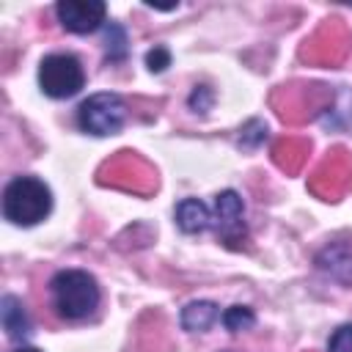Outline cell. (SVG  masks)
<instances>
[{"instance_id": "cell-13", "label": "cell", "mask_w": 352, "mask_h": 352, "mask_svg": "<svg viewBox=\"0 0 352 352\" xmlns=\"http://www.w3.org/2000/svg\"><path fill=\"white\" fill-rule=\"evenodd\" d=\"M308 151H311V143H308V140H302V138H280V140L272 146V160H275V165H278L280 170L297 173V170L302 168Z\"/></svg>"}, {"instance_id": "cell-12", "label": "cell", "mask_w": 352, "mask_h": 352, "mask_svg": "<svg viewBox=\"0 0 352 352\" xmlns=\"http://www.w3.org/2000/svg\"><path fill=\"white\" fill-rule=\"evenodd\" d=\"M176 226L184 234H201L206 228H212V212L204 201L198 198H184L176 206Z\"/></svg>"}, {"instance_id": "cell-8", "label": "cell", "mask_w": 352, "mask_h": 352, "mask_svg": "<svg viewBox=\"0 0 352 352\" xmlns=\"http://www.w3.org/2000/svg\"><path fill=\"white\" fill-rule=\"evenodd\" d=\"M352 179V160L344 148L327 151V157L316 165V170L308 176V190L319 195L322 201H336Z\"/></svg>"}, {"instance_id": "cell-16", "label": "cell", "mask_w": 352, "mask_h": 352, "mask_svg": "<svg viewBox=\"0 0 352 352\" xmlns=\"http://www.w3.org/2000/svg\"><path fill=\"white\" fill-rule=\"evenodd\" d=\"M220 322L226 324L228 333H239V330H250L256 324V314L248 305H231V308L223 311Z\"/></svg>"}, {"instance_id": "cell-14", "label": "cell", "mask_w": 352, "mask_h": 352, "mask_svg": "<svg viewBox=\"0 0 352 352\" xmlns=\"http://www.w3.org/2000/svg\"><path fill=\"white\" fill-rule=\"evenodd\" d=\"M220 316H223V314H220V308H217L214 302H209V300H195V302H187V305L182 308L179 322H182V327L190 330V333H204V330H209Z\"/></svg>"}, {"instance_id": "cell-9", "label": "cell", "mask_w": 352, "mask_h": 352, "mask_svg": "<svg viewBox=\"0 0 352 352\" xmlns=\"http://www.w3.org/2000/svg\"><path fill=\"white\" fill-rule=\"evenodd\" d=\"M212 226L220 236V242L226 248L239 250L248 239V228H245V206L242 198L234 190H223L214 195V214H212Z\"/></svg>"}, {"instance_id": "cell-4", "label": "cell", "mask_w": 352, "mask_h": 352, "mask_svg": "<svg viewBox=\"0 0 352 352\" xmlns=\"http://www.w3.org/2000/svg\"><path fill=\"white\" fill-rule=\"evenodd\" d=\"M38 85L52 99H69L85 85L82 63L69 52H52L38 66Z\"/></svg>"}, {"instance_id": "cell-1", "label": "cell", "mask_w": 352, "mask_h": 352, "mask_svg": "<svg viewBox=\"0 0 352 352\" xmlns=\"http://www.w3.org/2000/svg\"><path fill=\"white\" fill-rule=\"evenodd\" d=\"M50 300L60 319L82 322L96 314L102 292L91 272L85 270H60L50 280Z\"/></svg>"}, {"instance_id": "cell-3", "label": "cell", "mask_w": 352, "mask_h": 352, "mask_svg": "<svg viewBox=\"0 0 352 352\" xmlns=\"http://www.w3.org/2000/svg\"><path fill=\"white\" fill-rule=\"evenodd\" d=\"M99 184L135 192V195H148L157 190V173L140 154L118 151L113 160H107L99 168Z\"/></svg>"}, {"instance_id": "cell-2", "label": "cell", "mask_w": 352, "mask_h": 352, "mask_svg": "<svg viewBox=\"0 0 352 352\" xmlns=\"http://www.w3.org/2000/svg\"><path fill=\"white\" fill-rule=\"evenodd\" d=\"M52 209L50 187L36 176H14L3 190V214L14 226H36Z\"/></svg>"}, {"instance_id": "cell-6", "label": "cell", "mask_w": 352, "mask_h": 352, "mask_svg": "<svg viewBox=\"0 0 352 352\" xmlns=\"http://www.w3.org/2000/svg\"><path fill=\"white\" fill-rule=\"evenodd\" d=\"M124 118H126V104L118 94H94L77 107L80 129L96 138L116 135L124 126Z\"/></svg>"}, {"instance_id": "cell-7", "label": "cell", "mask_w": 352, "mask_h": 352, "mask_svg": "<svg viewBox=\"0 0 352 352\" xmlns=\"http://www.w3.org/2000/svg\"><path fill=\"white\" fill-rule=\"evenodd\" d=\"M352 47V36L341 19H327L300 50V58L319 66H336L346 58Z\"/></svg>"}, {"instance_id": "cell-11", "label": "cell", "mask_w": 352, "mask_h": 352, "mask_svg": "<svg viewBox=\"0 0 352 352\" xmlns=\"http://www.w3.org/2000/svg\"><path fill=\"white\" fill-rule=\"evenodd\" d=\"M316 264L322 272H327L333 280L344 283V286H352V250L341 242L336 245H327L319 256H316Z\"/></svg>"}, {"instance_id": "cell-15", "label": "cell", "mask_w": 352, "mask_h": 352, "mask_svg": "<svg viewBox=\"0 0 352 352\" xmlns=\"http://www.w3.org/2000/svg\"><path fill=\"white\" fill-rule=\"evenodd\" d=\"M0 322H3V330L8 333V338H25L30 333V316H28L22 300L14 297V294L3 297V302H0Z\"/></svg>"}, {"instance_id": "cell-5", "label": "cell", "mask_w": 352, "mask_h": 352, "mask_svg": "<svg viewBox=\"0 0 352 352\" xmlns=\"http://www.w3.org/2000/svg\"><path fill=\"white\" fill-rule=\"evenodd\" d=\"M330 99L333 94L324 85H283L272 94V107L283 121L302 124L314 118Z\"/></svg>"}, {"instance_id": "cell-10", "label": "cell", "mask_w": 352, "mask_h": 352, "mask_svg": "<svg viewBox=\"0 0 352 352\" xmlns=\"http://www.w3.org/2000/svg\"><path fill=\"white\" fill-rule=\"evenodd\" d=\"M55 14L69 33H94L104 22L107 6L102 0H60Z\"/></svg>"}, {"instance_id": "cell-17", "label": "cell", "mask_w": 352, "mask_h": 352, "mask_svg": "<svg viewBox=\"0 0 352 352\" xmlns=\"http://www.w3.org/2000/svg\"><path fill=\"white\" fill-rule=\"evenodd\" d=\"M124 44H126L124 30H121L118 25H110V28H107V58H110V60H121L124 52H126Z\"/></svg>"}, {"instance_id": "cell-18", "label": "cell", "mask_w": 352, "mask_h": 352, "mask_svg": "<svg viewBox=\"0 0 352 352\" xmlns=\"http://www.w3.org/2000/svg\"><path fill=\"white\" fill-rule=\"evenodd\" d=\"M327 352H352V324H341V327L330 336Z\"/></svg>"}, {"instance_id": "cell-20", "label": "cell", "mask_w": 352, "mask_h": 352, "mask_svg": "<svg viewBox=\"0 0 352 352\" xmlns=\"http://www.w3.org/2000/svg\"><path fill=\"white\" fill-rule=\"evenodd\" d=\"M190 107H192L195 113H206V110L212 107V91H209L206 85H195V91H192V96H190Z\"/></svg>"}, {"instance_id": "cell-19", "label": "cell", "mask_w": 352, "mask_h": 352, "mask_svg": "<svg viewBox=\"0 0 352 352\" xmlns=\"http://www.w3.org/2000/svg\"><path fill=\"white\" fill-rule=\"evenodd\" d=\"M146 63L151 72H165V66H170V52L165 47H154V50H148Z\"/></svg>"}, {"instance_id": "cell-21", "label": "cell", "mask_w": 352, "mask_h": 352, "mask_svg": "<svg viewBox=\"0 0 352 352\" xmlns=\"http://www.w3.org/2000/svg\"><path fill=\"white\" fill-rule=\"evenodd\" d=\"M14 352H41V349H33V346H22V349H14Z\"/></svg>"}]
</instances>
